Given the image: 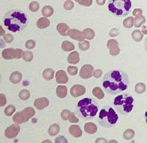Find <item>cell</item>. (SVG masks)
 <instances>
[{
  "instance_id": "obj_55",
  "label": "cell",
  "mask_w": 147,
  "mask_h": 143,
  "mask_svg": "<svg viewBox=\"0 0 147 143\" xmlns=\"http://www.w3.org/2000/svg\"><path fill=\"white\" fill-rule=\"evenodd\" d=\"M42 143H52L51 141H50L49 140H45L42 142Z\"/></svg>"
},
{
  "instance_id": "obj_39",
  "label": "cell",
  "mask_w": 147,
  "mask_h": 143,
  "mask_svg": "<svg viewBox=\"0 0 147 143\" xmlns=\"http://www.w3.org/2000/svg\"><path fill=\"white\" fill-rule=\"evenodd\" d=\"M67 72L71 76H76L78 73V69L75 66H69L67 67Z\"/></svg>"
},
{
  "instance_id": "obj_40",
  "label": "cell",
  "mask_w": 147,
  "mask_h": 143,
  "mask_svg": "<svg viewBox=\"0 0 147 143\" xmlns=\"http://www.w3.org/2000/svg\"><path fill=\"white\" fill-rule=\"evenodd\" d=\"M75 1L84 7H90L93 3L92 0H75Z\"/></svg>"
},
{
  "instance_id": "obj_48",
  "label": "cell",
  "mask_w": 147,
  "mask_h": 143,
  "mask_svg": "<svg viewBox=\"0 0 147 143\" xmlns=\"http://www.w3.org/2000/svg\"><path fill=\"white\" fill-rule=\"evenodd\" d=\"M102 74V71H101V69H96V70H95V71H94V73H93V76H94L95 78H98L101 77Z\"/></svg>"
},
{
  "instance_id": "obj_27",
  "label": "cell",
  "mask_w": 147,
  "mask_h": 143,
  "mask_svg": "<svg viewBox=\"0 0 147 143\" xmlns=\"http://www.w3.org/2000/svg\"><path fill=\"white\" fill-rule=\"evenodd\" d=\"M143 34L141 33V32L140 30H135L131 34V37L133 38V39L137 41V42H140L142 40L143 38Z\"/></svg>"
},
{
  "instance_id": "obj_45",
  "label": "cell",
  "mask_w": 147,
  "mask_h": 143,
  "mask_svg": "<svg viewBox=\"0 0 147 143\" xmlns=\"http://www.w3.org/2000/svg\"><path fill=\"white\" fill-rule=\"evenodd\" d=\"M55 143H68V141L64 136H60L56 138Z\"/></svg>"
},
{
  "instance_id": "obj_8",
  "label": "cell",
  "mask_w": 147,
  "mask_h": 143,
  "mask_svg": "<svg viewBox=\"0 0 147 143\" xmlns=\"http://www.w3.org/2000/svg\"><path fill=\"white\" fill-rule=\"evenodd\" d=\"M22 50L20 49H13L12 48L4 49L2 52L3 57L5 60L21 59L22 56Z\"/></svg>"
},
{
  "instance_id": "obj_31",
  "label": "cell",
  "mask_w": 147,
  "mask_h": 143,
  "mask_svg": "<svg viewBox=\"0 0 147 143\" xmlns=\"http://www.w3.org/2000/svg\"><path fill=\"white\" fill-rule=\"evenodd\" d=\"M145 21H146V19L142 15L136 17L135 19H134V25H135V27H141V26L143 23H144L145 22Z\"/></svg>"
},
{
  "instance_id": "obj_28",
  "label": "cell",
  "mask_w": 147,
  "mask_h": 143,
  "mask_svg": "<svg viewBox=\"0 0 147 143\" xmlns=\"http://www.w3.org/2000/svg\"><path fill=\"white\" fill-rule=\"evenodd\" d=\"M93 95L98 99H102L105 97V94L100 87H95L92 91Z\"/></svg>"
},
{
  "instance_id": "obj_36",
  "label": "cell",
  "mask_w": 147,
  "mask_h": 143,
  "mask_svg": "<svg viewBox=\"0 0 147 143\" xmlns=\"http://www.w3.org/2000/svg\"><path fill=\"white\" fill-rule=\"evenodd\" d=\"M16 108H15L14 106H13L12 105H8L5 109V110H4L5 114L7 116H11L13 114V113L16 112Z\"/></svg>"
},
{
  "instance_id": "obj_43",
  "label": "cell",
  "mask_w": 147,
  "mask_h": 143,
  "mask_svg": "<svg viewBox=\"0 0 147 143\" xmlns=\"http://www.w3.org/2000/svg\"><path fill=\"white\" fill-rule=\"evenodd\" d=\"M36 46L35 41L33 40H29L26 41L25 47L28 49H32Z\"/></svg>"
},
{
  "instance_id": "obj_4",
  "label": "cell",
  "mask_w": 147,
  "mask_h": 143,
  "mask_svg": "<svg viewBox=\"0 0 147 143\" xmlns=\"http://www.w3.org/2000/svg\"><path fill=\"white\" fill-rule=\"evenodd\" d=\"M118 120V114L111 106H106L100 110L98 121L101 126L107 128L112 127L116 124Z\"/></svg>"
},
{
  "instance_id": "obj_29",
  "label": "cell",
  "mask_w": 147,
  "mask_h": 143,
  "mask_svg": "<svg viewBox=\"0 0 147 143\" xmlns=\"http://www.w3.org/2000/svg\"><path fill=\"white\" fill-rule=\"evenodd\" d=\"M84 37L87 40H92L94 37L95 33L90 28H86L83 31Z\"/></svg>"
},
{
  "instance_id": "obj_52",
  "label": "cell",
  "mask_w": 147,
  "mask_h": 143,
  "mask_svg": "<svg viewBox=\"0 0 147 143\" xmlns=\"http://www.w3.org/2000/svg\"><path fill=\"white\" fill-rule=\"evenodd\" d=\"M106 3V0H96V3L99 5H103Z\"/></svg>"
},
{
  "instance_id": "obj_6",
  "label": "cell",
  "mask_w": 147,
  "mask_h": 143,
  "mask_svg": "<svg viewBox=\"0 0 147 143\" xmlns=\"http://www.w3.org/2000/svg\"><path fill=\"white\" fill-rule=\"evenodd\" d=\"M131 8L130 0H110L109 9L114 15L124 17L129 13Z\"/></svg>"
},
{
  "instance_id": "obj_2",
  "label": "cell",
  "mask_w": 147,
  "mask_h": 143,
  "mask_svg": "<svg viewBox=\"0 0 147 143\" xmlns=\"http://www.w3.org/2000/svg\"><path fill=\"white\" fill-rule=\"evenodd\" d=\"M4 19L5 26L9 31L13 32L22 31L27 24V18L25 14L17 9L8 12Z\"/></svg>"
},
{
  "instance_id": "obj_12",
  "label": "cell",
  "mask_w": 147,
  "mask_h": 143,
  "mask_svg": "<svg viewBox=\"0 0 147 143\" xmlns=\"http://www.w3.org/2000/svg\"><path fill=\"white\" fill-rule=\"evenodd\" d=\"M86 92V88L84 86L76 84L70 89V94L74 98H78L83 95Z\"/></svg>"
},
{
  "instance_id": "obj_25",
  "label": "cell",
  "mask_w": 147,
  "mask_h": 143,
  "mask_svg": "<svg viewBox=\"0 0 147 143\" xmlns=\"http://www.w3.org/2000/svg\"><path fill=\"white\" fill-rule=\"evenodd\" d=\"M75 46L69 41H64L62 44V49L65 51H71L75 49Z\"/></svg>"
},
{
  "instance_id": "obj_49",
  "label": "cell",
  "mask_w": 147,
  "mask_h": 143,
  "mask_svg": "<svg viewBox=\"0 0 147 143\" xmlns=\"http://www.w3.org/2000/svg\"><path fill=\"white\" fill-rule=\"evenodd\" d=\"M133 15L135 16L136 17H139V16H141L142 15V9H139V8H137V9H135L134 11H133Z\"/></svg>"
},
{
  "instance_id": "obj_57",
  "label": "cell",
  "mask_w": 147,
  "mask_h": 143,
  "mask_svg": "<svg viewBox=\"0 0 147 143\" xmlns=\"http://www.w3.org/2000/svg\"><path fill=\"white\" fill-rule=\"evenodd\" d=\"M145 118H146V123H147V110H146V111L145 112Z\"/></svg>"
},
{
  "instance_id": "obj_17",
  "label": "cell",
  "mask_w": 147,
  "mask_h": 143,
  "mask_svg": "<svg viewBox=\"0 0 147 143\" xmlns=\"http://www.w3.org/2000/svg\"><path fill=\"white\" fill-rule=\"evenodd\" d=\"M57 31L61 35L63 36H67L69 35L70 29L69 26L65 23H59L57 25Z\"/></svg>"
},
{
  "instance_id": "obj_3",
  "label": "cell",
  "mask_w": 147,
  "mask_h": 143,
  "mask_svg": "<svg viewBox=\"0 0 147 143\" xmlns=\"http://www.w3.org/2000/svg\"><path fill=\"white\" fill-rule=\"evenodd\" d=\"M97 112V106L91 98H84L78 104L77 113L82 119H92L96 116Z\"/></svg>"
},
{
  "instance_id": "obj_38",
  "label": "cell",
  "mask_w": 147,
  "mask_h": 143,
  "mask_svg": "<svg viewBox=\"0 0 147 143\" xmlns=\"http://www.w3.org/2000/svg\"><path fill=\"white\" fill-rule=\"evenodd\" d=\"M29 8L32 12H36L39 9V4L37 2L33 1V2L31 3L30 4H29Z\"/></svg>"
},
{
  "instance_id": "obj_44",
  "label": "cell",
  "mask_w": 147,
  "mask_h": 143,
  "mask_svg": "<svg viewBox=\"0 0 147 143\" xmlns=\"http://www.w3.org/2000/svg\"><path fill=\"white\" fill-rule=\"evenodd\" d=\"M64 8L66 10H71L74 8V3L70 0H67L64 3Z\"/></svg>"
},
{
  "instance_id": "obj_23",
  "label": "cell",
  "mask_w": 147,
  "mask_h": 143,
  "mask_svg": "<svg viewBox=\"0 0 147 143\" xmlns=\"http://www.w3.org/2000/svg\"><path fill=\"white\" fill-rule=\"evenodd\" d=\"M60 132V126L56 123L52 124L48 129V133L51 136L57 135Z\"/></svg>"
},
{
  "instance_id": "obj_5",
  "label": "cell",
  "mask_w": 147,
  "mask_h": 143,
  "mask_svg": "<svg viewBox=\"0 0 147 143\" xmlns=\"http://www.w3.org/2000/svg\"><path fill=\"white\" fill-rule=\"evenodd\" d=\"M134 102L133 96L128 94H124L115 98L113 104L117 112L122 114H126L133 110Z\"/></svg>"
},
{
  "instance_id": "obj_51",
  "label": "cell",
  "mask_w": 147,
  "mask_h": 143,
  "mask_svg": "<svg viewBox=\"0 0 147 143\" xmlns=\"http://www.w3.org/2000/svg\"><path fill=\"white\" fill-rule=\"evenodd\" d=\"M95 143H109V142L105 138L99 137L97 139H96V140L95 141Z\"/></svg>"
},
{
  "instance_id": "obj_32",
  "label": "cell",
  "mask_w": 147,
  "mask_h": 143,
  "mask_svg": "<svg viewBox=\"0 0 147 143\" xmlns=\"http://www.w3.org/2000/svg\"><path fill=\"white\" fill-rule=\"evenodd\" d=\"M134 25V19L132 17H128L124 20L123 25L126 28H131Z\"/></svg>"
},
{
  "instance_id": "obj_13",
  "label": "cell",
  "mask_w": 147,
  "mask_h": 143,
  "mask_svg": "<svg viewBox=\"0 0 147 143\" xmlns=\"http://www.w3.org/2000/svg\"><path fill=\"white\" fill-rule=\"evenodd\" d=\"M49 100L45 97H42L37 98L34 101V106L35 108L39 110H42L45 108H47L49 106Z\"/></svg>"
},
{
  "instance_id": "obj_35",
  "label": "cell",
  "mask_w": 147,
  "mask_h": 143,
  "mask_svg": "<svg viewBox=\"0 0 147 143\" xmlns=\"http://www.w3.org/2000/svg\"><path fill=\"white\" fill-rule=\"evenodd\" d=\"M135 135V132L132 129H127L126 130L123 134V137L125 140H129L133 138Z\"/></svg>"
},
{
  "instance_id": "obj_41",
  "label": "cell",
  "mask_w": 147,
  "mask_h": 143,
  "mask_svg": "<svg viewBox=\"0 0 147 143\" xmlns=\"http://www.w3.org/2000/svg\"><path fill=\"white\" fill-rule=\"evenodd\" d=\"M68 120L71 123H77L79 122V119L76 117L75 113H73V112L70 113V115L68 118Z\"/></svg>"
},
{
  "instance_id": "obj_47",
  "label": "cell",
  "mask_w": 147,
  "mask_h": 143,
  "mask_svg": "<svg viewBox=\"0 0 147 143\" xmlns=\"http://www.w3.org/2000/svg\"><path fill=\"white\" fill-rule=\"evenodd\" d=\"M4 39L7 43H11L13 40V37L11 34H6L4 36Z\"/></svg>"
},
{
  "instance_id": "obj_19",
  "label": "cell",
  "mask_w": 147,
  "mask_h": 143,
  "mask_svg": "<svg viewBox=\"0 0 147 143\" xmlns=\"http://www.w3.org/2000/svg\"><path fill=\"white\" fill-rule=\"evenodd\" d=\"M80 61L79 54L78 51H73L70 53L67 57V61L71 64H76Z\"/></svg>"
},
{
  "instance_id": "obj_53",
  "label": "cell",
  "mask_w": 147,
  "mask_h": 143,
  "mask_svg": "<svg viewBox=\"0 0 147 143\" xmlns=\"http://www.w3.org/2000/svg\"><path fill=\"white\" fill-rule=\"evenodd\" d=\"M142 32L145 35L147 34V26H144L142 27Z\"/></svg>"
},
{
  "instance_id": "obj_50",
  "label": "cell",
  "mask_w": 147,
  "mask_h": 143,
  "mask_svg": "<svg viewBox=\"0 0 147 143\" xmlns=\"http://www.w3.org/2000/svg\"><path fill=\"white\" fill-rule=\"evenodd\" d=\"M110 36L111 37H115L116 36L118 35L119 34V30L117 29L116 28H114L112 30H111V31L110 32Z\"/></svg>"
},
{
  "instance_id": "obj_37",
  "label": "cell",
  "mask_w": 147,
  "mask_h": 143,
  "mask_svg": "<svg viewBox=\"0 0 147 143\" xmlns=\"http://www.w3.org/2000/svg\"><path fill=\"white\" fill-rule=\"evenodd\" d=\"M79 47L82 51H86L90 47V43L86 40L80 41L79 43Z\"/></svg>"
},
{
  "instance_id": "obj_10",
  "label": "cell",
  "mask_w": 147,
  "mask_h": 143,
  "mask_svg": "<svg viewBox=\"0 0 147 143\" xmlns=\"http://www.w3.org/2000/svg\"><path fill=\"white\" fill-rule=\"evenodd\" d=\"M94 67L90 64H85L80 69V77L83 79L90 78L93 76Z\"/></svg>"
},
{
  "instance_id": "obj_22",
  "label": "cell",
  "mask_w": 147,
  "mask_h": 143,
  "mask_svg": "<svg viewBox=\"0 0 147 143\" xmlns=\"http://www.w3.org/2000/svg\"><path fill=\"white\" fill-rule=\"evenodd\" d=\"M56 95L60 98H64L67 96V89L66 86L59 85L56 88Z\"/></svg>"
},
{
  "instance_id": "obj_54",
  "label": "cell",
  "mask_w": 147,
  "mask_h": 143,
  "mask_svg": "<svg viewBox=\"0 0 147 143\" xmlns=\"http://www.w3.org/2000/svg\"><path fill=\"white\" fill-rule=\"evenodd\" d=\"M4 34H5V31L3 30L2 26H1V36H4Z\"/></svg>"
},
{
  "instance_id": "obj_15",
  "label": "cell",
  "mask_w": 147,
  "mask_h": 143,
  "mask_svg": "<svg viewBox=\"0 0 147 143\" xmlns=\"http://www.w3.org/2000/svg\"><path fill=\"white\" fill-rule=\"evenodd\" d=\"M56 81L58 84H66L68 82L69 78L65 71L59 70L57 71L56 73Z\"/></svg>"
},
{
  "instance_id": "obj_33",
  "label": "cell",
  "mask_w": 147,
  "mask_h": 143,
  "mask_svg": "<svg viewBox=\"0 0 147 143\" xmlns=\"http://www.w3.org/2000/svg\"><path fill=\"white\" fill-rule=\"evenodd\" d=\"M19 98L22 101H26L30 97V92L27 90H23L19 93Z\"/></svg>"
},
{
  "instance_id": "obj_7",
  "label": "cell",
  "mask_w": 147,
  "mask_h": 143,
  "mask_svg": "<svg viewBox=\"0 0 147 143\" xmlns=\"http://www.w3.org/2000/svg\"><path fill=\"white\" fill-rule=\"evenodd\" d=\"M35 114V110L31 107H27L22 111L19 112L15 114L13 116V121L17 124H22L28 122Z\"/></svg>"
},
{
  "instance_id": "obj_14",
  "label": "cell",
  "mask_w": 147,
  "mask_h": 143,
  "mask_svg": "<svg viewBox=\"0 0 147 143\" xmlns=\"http://www.w3.org/2000/svg\"><path fill=\"white\" fill-rule=\"evenodd\" d=\"M69 36L70 37L71 39L76 40L80 41H84L85 39L83 32H80L77 29H70L69 32Z\"/></svg>"
},
{
  "instance_id": "obj_1",
  "label": "cell",
  "mask_w": 147,
  "mask_h": 143,
  "mask_svg": "<svg viewBox=\"0 0 147 143\" xmlns=\"http://www.w3.org/2000/svg\"><path fill=\"white\" fill-rule=\"evenodd\" d=\"M102 84L106 92L110 95H117L128 88L129 81L124 71L119 69H113L105 76Z\"/></svg>"
},
{
  "instance_id": "obj_16",
  "label": "cell",
  "mask_w": 147,
  "mask_h": 143,
  "mask_svg": "<svg viewBox=\"0 0 147 143\" xmlns=\"http://www.w3.org/2000/svg\"><path fill=\"white\" fill-rule=\"evenodd\" d=\"M69 132L73 137L76 138L80 137L83 134L81 128L78 125H71L69 128Z\"/></svg>"
},
{
  "instance_id": "obj_46",
  "label": "cell",
  "mask_w": 147,
  "mask_h": 143,
  "mask_svg": "<svg viewBox=\"0 0 147 143\" xmlns=\"http://www.w3.org/2000/svg\"><path fill=\"white\" fill-rule=\"evenodd\" d=\"M0 106L1 107H3L4 106H5L7 104V98H6V96L4 94H1V95H0Z\"/></svg>"
},
{
  "instance_id": "obj_34",
  "label": "cell",
  "mask_w": 147,
  "mask_h": 143,
  "mask_svg": "<svg viewBox=\"0 0 147 143\" xmlns=\"http://www.w3.org/2000/svg\"><path fill=\"white\" fill-rule=\"evenodd\" d=\"M146 90V87L145 84L143 83L140 82L136 84V87H135V91L138 94H141L144 93Z\"/></svg>"
},
{
  "instance_id": "obj_18",
  "label": "cell",
  "mask_w": 147,
  "mask_h": 143,
  "mask_svg": "<svg viewBox=\"0 0 147 143\" xmlns=\"http://www.w3.org/2000/svg\"><path fill=\"white\" fill-rule=\"evenodd\" d=\"M84 128L86 133L89 134H94L97 132V126L96 124L92 122L86 123Z\"/></svg>"
},
{
  "instance_id": "obj_9",
  "label": "cell",
  "mask_w": 147,
  "mask_h": 143,
  "mask_svg": "<svg viewBox=\"0 0 147 143\" xmlns=\"http://www.w3.org/2000/svg\"><path fill=\"white\" fill-rule=\"evenodd\" d=\"M20 132V127L17 124H12L6 128L5 136L9 139H12L18 136Z\"/></svg>"
},
{
  "instance_id": "obj_58",
  "label": "cell",
  "mask_w": 147,
  "mask_h": 143,
  "mask_svg": "<svg viewBox=\"0 0 147 143\" xmlns=\"http://www.w3.org/2000/svg\"><path fill=\"white\" fill-rule=\"evenodd\" d=\"M146 50H147V39L146 40Z\"/></svg>"
},
{
  "instance_id": "obj_20",
  "label": "cell",
  "mask_w": 147,
  "mask_h": 143,
  "mask_svg": "<svg viewBox=\"0 0 147 143\" xmlns=\"http://www.w3.org/2000/svg\"><path fill=\"white\" fill-rule=\"evenodd\" d=\"M22 78V74L18 71H15V72H13L10 77H9V80L10 81L15 84H18L21 82Z\"/></svg>"
},
{
  "instance_id": "obj_30",
  "label": "cell",
  "mask_w": 147,
  "mask_h": 143,
  "mask_svg": "<svg viewBox=\"0 0 147 143\" xmlns=\"http://www.w3.org/2000/svg\"><path fill=\"white\" fill-rule=\"evenodd\" d=\"M22 57L24 61L26 62H31L33 59L34 55H33V53L31 51H23Z\"/></svg>"
},
{
  "instance_id": "obj_21",
  "label": "cell",
  "mask_w": 147,
  "mask_h": 143,
  "mask_svg": "<svg viewBox=\"0 0 147 143\" xmlns=\"http://www.w3.org/2000/svg\"><path fill=\"white\" fill-rule=\"evenodd\" d=\"M36 25L38 27V28L40 29H45L49 26L50 21L48 19L46 18L42 17L40 18L37 21Z\"/></svg>"
},
{
  "instance_id": "obj_42",
  "label": "cell",
  "mask_w": 147,
  "mask_h": 143,
  "mask_svg": "<svg viewBox=\"0 0 147 143\" xmlns=\"http://www.w3.org/2000/svg\"><path fill=\"white\" fill-rule=\"evenodd\" d=\"M70 110H67V109H64L62 110V112H61V118L63 120H68V118L70 115Z\"/></svg>"
},
{
  "instance_id": "obj_11",
  "label": "cell",
  "mask_w": 147,
  "mask_h": 143,
  "mask_svg": "<svg viewBox=\"0 0 147 143\" xmlns=\"http://www.w3.org/2000/svg\"><path fill=\"white\" fill-rule=\"evenodd\" d=\"M107 47L109 49L110 54L113 56L117 55L120 53V49L119 47V43L114 39H110L108 41Z\"/></svg>"
},
{
  "instance_id": "obj_26",
  "label": "cell",
  "mask_w": 147,
  "mask_h": 143,
  "mask_svg": "<svg viewBox=\"0 0 147 143\" xmlns=\"http://www.w3.org/2000/svg\"><path fill=\"white\" fill-rule=\"evenodd\" d=\"M42 13L44 17H49L53 15V9L49 5H46L42 8Z\"/></svg>"
},
{
  "instance_id": "obj_24",
  "label": "cell",
  "mask_w": 147,
  "mask_h": 143,
  "mask_svg": "<svg viewBox=\"0 0 147 143\" xmlns=\"http://www.w3.org/2000/svg\"><path fill=\"white\" fill-rule=\"evenodd\" d=\"M54 74H55L54 71L51 68L45 69L43 71V72L42 73L43 77L48 81H50L52 80L54 77Z\"/></svg>"
},
{
  "instance_id": "obj_56",
  "label": "cell",
  "mask_w": 147,
  "mask_h": 143,
  "mask_svg": "<svg viewBox=\"0 0 147 143\" xmlns=\"http://www.w3.org/2000/svg\"><path fill=\"white\" fill-rule=\"evenodd\" d=\"M109 143H118V142H117L116 140H110L109 141Z\"/></svg>"
}]
</instances>
